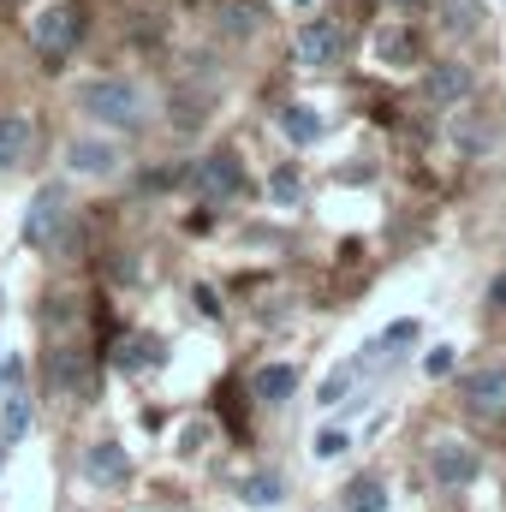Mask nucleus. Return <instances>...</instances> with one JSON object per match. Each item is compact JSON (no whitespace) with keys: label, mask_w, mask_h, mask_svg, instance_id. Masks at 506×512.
Wrapping results in <instances>:
<instances>
[{"label":"nucleus","mask_w":506,"mask_h":512,"mask_svg":"<svg viewBox=\"0 0 506 512\" xmlns=\"http://www.w3.org/2000/svg\"><path fill=\"white\" fill-rule=\"evenodd\" d=\"M459 399H465V411H471L477 423H506V364L471 370V376L459 382Z\"/></svg>","instance_id":"obj_5"},{"label":"nucleus","mask_w":506,"mask_h":512,"mask_svg":"<svg viewBox=\"0 0 506 512\" xmlns=\"http://www.w3.org/2000/svg\"><path fill=\"white\" fill-rule=\"evenodd\" d=\"M352 376H358V364H346V370H334L328 382L316 387V405H340V399H346V387H352Z\"/></svg>","instance_id":"obj_21"},{"label":"nucleus","mask_w":506,"mask_h":512,"mask_svg":"<svg viewBox=\"0 0 506 512\" xmlns=\"http://www.w3.org/2000/svg\"><path fill=\"white\" fill-rule=\"evenodd\" d=\"M489 304H495V310H506V274H495V286H489Z\"/></svg>","instance_id":"obj_26"},{"label":"nucleus","mask_w":506,"mask_h":512,"mask_svg":"<svg viewBox=\"0 0 506 512\" xmlns=\"http://www.w3.org/2000/svg\"><path fill=\"white\" fill-rule=\"evenodd\" d=\"M340 54H346L340 24H328V18H304V24H298V66L328 72V66H340Z\"/></svg>","instance_id":"obj_6"},{"label":"nucleus","mask_w":506,"mask_h":512,"mask_svg":"<svg viewBox=\"0 0 506 512\" xmlns=\"http://www.w3.org/2000/svg\"><path fill=\"white\" fill-rule=\"evenodd\" d=\"M298 191H304V185H298V173H292V167H280V173L268 179V197H274L280 209H292V203H298Z\"/></svg>","instance_id":"obj_22"},{"label":"nucleus","mask_w":506,"mask_h":512,"mask_svg":"<svg viewBox=\"0 0 506 512\" xmlns=\"http://www.w3.org/2000/svg\"><path fill=\"white\" fill-rule=\"evenodd\" d=\"M429 471H435V483L441 489H465V483H477V471H483V459H477V447L471 441H435L429 447Z\"/></svg>","instance_id":"obj_7"},{"label":"nucleus","mask_w":506,"mask_h":512,"mask_svg":"<svg viewBox=\"0 0 506 512\" xmlns=\"http://www.w3.org/2000/svg\"><path fill=\"white\" fill-rule=\"evenodd\" d=\"M280 131H286V137H292V143H316V137H322V131H328V120H322V114H316V108H304V102H292V108H286V114H280Z\"/></svg>","instance_id":"obj_16"},{"label":"nucleus","mask_w":506,"mask_h":512,"mask_svg":"<svg viewBox=\"0 0 506 512\" xmlns=\"http://www.w3.org/2000/svg\"><path fill=\"white\" fill-rule=\"evenodd\" d=\"M471 66H459V60H435L429 66V78H423V96L435 102V108H453V102H465L471 96Z\"/></svg>","instance_id":"obj_11"},{"label":"nucleus","mask_w":506,"mask_h":512,"mask_svg":"<svg viewBox=\"0 0 506 512\" xmlns=\"http://www.w3.org/2000/svg\"><path fill=\"white\" fill-rule=\"evenodd\" d=\"M477 18H483V12H477V0H447V18H441V24H447L453 36H471V30H477Z\"/></svg>","instance_id":"obj_20"},{"label":"nucleus","mask_w":506,"mask_h":512,"mask_svg":"<svg viewBox=\"0 0 506 512\" xmlns=\"http://www.w3.org/2000/svg\"><path fill=\"white\" fill-rule=\"evenodd\" d=\"M346 512H387L381 477H352V483H346Z\"/></svg>","instance_id":"obj_17"},{"label":"nucleus","mask_w":506,"mask_h":512,"mask_svg":"<svg viewBox=\"0 0 506 512\" xmlns=\"http://www.w3.org/2000/svg\"><path fill=\"white\" fill-rule=\"evenodd\" d=\"M30 149H36V126H30V114H0V167L30 161Z\"/></svg>","instance_id":"obj_13"},{"label":"nucleus","mask_w":506,"mask_h":512,"mask_svg":"<svg viewBox=\"0 0 506 512\" xmlns=\"http://www.w3.org/2000/svg\"><path fill=\"white\" fill-rule=\"evenodd\" d=\"M239 501H245V507H280V501H286V477H280V471H251V477H239Z\"/></svg>","instance_id":"obj_15"},{"label":"nucleus","mask_w":506,"mask_h":512,"mask_svg":"<svg viewBox=\"0 0 506 512\" xmlns=\"http://www.w3.org/2000/svg\"><path fill=\"white\" fill-rule=\"evenodd\" d=\"M120 161H126V155H120L114 137H72V143H66V167H72L78 179H114Z\"/></svg>","instance_id":"obj_8"},{"label":"nucleus","mask_w":506,"mask_h":512,"mask_svg":"<svg viewBox=\"0 0 506 512\" xmlns=\"http://www.w3.org/2000/svg\"><path fill=\"white\" fill-rule=\"evenodd\" d=\"M84 477L96 483V489H126L131 483V453L120 441H96V447H84Z\"/></svg>","instance_id":"obj_10"},{"label":"nucleus","mask_w":506,"mask_h":512,"mask_svg":"<svg viewBox=\"0 0 506 512\" xmlns=\"http://www.w3.org/2000/svg\"><path fill=\"white\" fill-rule=\"evenodd\" d=\"M423 376H435V382L453 376V346H429V352H423Z\"/></svg>","instance_id":"obj_23"},{"label":"nucleus","mask_w":506,"mask_h":512,"mask_svg":"<svg viewBox=\"0 0 506 512\" xmlns=\"http://www.w3.org/2000/svg\"><path fill=\"white\" fill-rule=\"evenodd\" d=\"M161 364H167V352H161L155 334H120V340H114V370H120V376H149V370H161Z\"/></svg>","instance_id":"obj_12"},{"label":"nucleus","mask_w":506,"mask_h":512,"mask_svg":"<svg viewBox=\"0 0 506 512\" xmlns=\"http://www.w3.org/2000/svg\"><path fill=\"white\" fill-rule=\"evenodd\" d=\"M191 191H197L203 203H233V197L245 191V161H239V149L203 155V161L191 167Z\"/></svg>","instance_id":"obj_4"},{"label":"nucleus","mask_w":506,"mask_h":512,"mask_svg":"<svg viewBox=\"0 0 506 512\" xmlns=\"http://www.w3.org/2000/svg\"><path fill=\"white\" fill-rule=\"evenodd\" d=\"M48 393H54V399H90V393H96L90 358H84L78 346H60V352L48 358Z\"/></svg>","instance_id":"obj_9"},{"label":"nucleus","mask_w":506,"mask_h":512,"mask_svg":"<svg viewBox=\"0 0 506 512\" xmlns=\"http://www.w3.org/2000/svg\"><path fill=\"white\" fill-rule=\"evenodd\" d=\"M78 36H84V6H48V12L30 18V48H36L48 66H60V60L78 48Z\"/></svg>","instance_id":"obj_3"},{"label":"nucleus","mask_w":506,"mask_h":512,"mask_svg":"<svg viewBox=\"0 0 506 512\" xmlns=\"http://www.w3.org/2000/svg\"><path fill=\"white\" fill-rule=\"evenodd\" d=\"M24 435H30V399L12 393V399H6V417H0V441L12 447V441H24Z\"/></svg>","instance_id":"obj_18"},{"label":"nucleus","mask_w":506,"mask_h":512,"mask_svg":"<svg viewBox=\"0 0 506 512\" xmlns=\"http://www.w3.org/2000/svg\"><path fill=\"white\" fill-rule=\"evenodd\" d=\"M251 393L262 399V405H286V399L298 393V370H292V364H262L256 382H251Z\"/></svg>","instance_id":"obj_14"},{"label":"nucleus","mask_w":506,"mask_h":512,"mask_svg":"<svg viewBox=\"0 0 506 512\" xmlns=\"http://www.w3.org/2000/svg\"><path fill=\"white\" fill-rule=\"evenodd\" d=\"M346 447H352V441H346V429H322V435H316V459H340Z\"/></svg>","instance_id":"obj_24"},{"label":"nucleus","mask_w":506,"mask_h":512,"mask_svg":"<svg viewBox=\"0 0 506 512\" xmlns=\"http://www.w3.org/2000/svg\"><path fill=\"white\" fill-rule=\"evenodd\" d=\"M78 114H90V120H102V126H149V96L131 84V78H90V84H78Z\"/></svg>","instance_id":"obj_1"},{"label":"nucleus","mask_w":506,"mask_h":512,"mask_svg":"<svg viewBox=\"0 0 506 512\" xmlns=\"http://www.w3.org/2000/svg\"><path fill=\"white\" fill-rule=\"evenodd\" d=\"M203 435H209V429H203V423H191V429H185V435H179V441H185V447H179V453H203Z\"/></svg>","instance_id":"obj_25"},{"label":"nucleus","mask_w":506,"mask_h":512,"mask_svg":"<svg viewBox=\"0 0 506 512\" xmlns=\"http://www.w3.org/2000/svg\"><path fill=\"white\" fill-rule=\"evenodd\" d=\"M66 221H72L66 185H42V191L30 197V209H24V245H30V251H54V245L66 239Z\"/></svg>","instance_id":"obj_2"},{"label":"nucleus","mask_w":506,"mask_h":512,"mask_svg":"<svg viewBox=\"0 0 506 512\" xmlns=\"http://www.w3.org/2000/svg\"><path fill=\"white\" fill-rule=\"evenodd\" d=\"M381 60H387V66H405V60H411V54H417V42H411V30H381Z\"/></svg>","instance_id":"obj_19"}]
</instances>
